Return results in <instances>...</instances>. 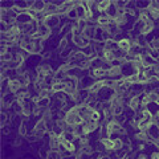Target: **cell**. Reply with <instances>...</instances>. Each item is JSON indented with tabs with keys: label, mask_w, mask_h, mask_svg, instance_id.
Listing matches in <instances>:
<instances>
[{
	"label": "cell",
	"mask_w": 159,
	"mask_h": 159,
	"mask_svg": "<svg viewBox=\"0 0 159 159\" xmlns=\"http://www.w3.org/2000/svg\"><path fill=\"white\" fill-rule=\"evenodd\" d=\"M72 41L74 43V45L78 47L80 49H85L92 44V40L88 39L85 34H82V33H73Z\"/></svg>",
	"instance_id": "cell-1"
},
{
	"label": "cell",
	"mask_w": 159,
	"mask_h": 159,
	"mask_svg": "<svg viewBox=\"0 0 159 159\" xmlns=\"http://www.w3.org/2000/svg\"><path fill=\"white\" fill-rule=\"evenodd\" d=\"M94 82H96V80H94L90 74H86V76H82L80 78V86H78V90H90V88L94 85Z\"/></svg>",
	"instance_id": "cell-2"
},
{
	"label": "cell",
	"mask_w": 159,
	"mask_h": 159,
	"mask_svg": "<svg viewBox=\"0 0 159 159\" xmlns=\"http://www.w3.org/2000/svg\"><path fill=\"white\" fill-rule=\"evenodd\" d=\"M60 21H61V16H58V15H48L44 24H45L49 29H54L56 27L61 25Z\"/></svg>",
	"instance_id": "cell-3"
},
{
	"label": "cell",
	"mask_w": 159,
	"mask_h": 159,
	"mask_svg": "<svg viewBox=\"0 0 159 159\" xmlns=\"http://www.w3.org/2000/svg\"><path fill=\"white\" fill-rule=\"evenodd\" d=\"M133 45H134V43L129 37H122L118 41V48L121 49L122 52H125V53H130Z\"/></svg>",
	"instance_id": "cell-4"
},
{
	"label": "cell",
	"mask_w": 159,
	"mask_h": 159,
	"mask_svg": "<svg viewBox=\"0 0 159 159\" xmlns=\"http://www.w3.org/2000/svg\"><path fill=\"white\" fill-rule=\"evenodd\" d=\"M36 73L39 76H43V77H48V76H53V69L51 68L49 64H40V65L36 68Z\"/></svg>",
	"instance_id": "cell-5"
},
{
	"label": "cell",
	"mask_w": 159,
	"mask_h": 159,
	"mask_svg": "<svg viewBox=\"0 0 159 159\" xmlns=\"http://www.w3.org/2000/svg\"><path fill=\"white\" fill-rule=\"evenodd\" d=\"M89 74L96 80V81H98V80H105L107 78V70H105L103 68H98V69H90L89 70Z\"/></svg>",
	"instance_id": "cell-6"
},
{
	"label": "cell",
	"mask_w": 159,
	"mask_h": 159,
	"mask_svg": "<svg viewBox=\"0 0 159 159\" xmlns=\"http://www.w3.org/2000/svg\"><path fill=\"white\" fill-rule=\"evenodd\" d=\"M23 88V84L20 82L19 78H13V80H9V84H8V89H9V93L12 94H17Z\"/></svg>",
	"instance_id": "cell-7"
},
{
	"label": "cell",
	"mask_w": 159,
	"mask_h": 159,
	"mask_svg": "<svg viewBox=\"0 0 159 159\" xmlns=\"http://www.w3.org/2000/svg\"><path fill=\"white\" fill-rule=\"evenodd\" d=\"M154 29H155V21H154V20H148V21L143 23L142 29H141V34H143V36H147V34L152 33Z\"/></svg>",
	"instance_id": "cell-8"
},
{
	"label": "cell",
	"mask_w": 159,
	"mask_h": 159,
	"mask_svg": "<svg viewBox=\"0 0 159 159\" xmlns=\"http://www.w3.org/2000/svg\"><path fill=\"white\" fill-rule=\"evenodd\" d=\"M32 17L28 15V12H24V13H21V15H17L16 16V23L19 24L20 27H24V25H27V24H29L32 21Z\"/></svg>",
	"instance_id": "cell-9"
},
{
	"label": "cell",
	"mask_w": 159,
	"mask_h": 159,
	"mask_svg": "<svg viewBox=\"0 0 159 159\" xmlns=\"http://www.w3.org/2000/svg\"><path fill=\"white\" fill-rule=\"evenodd\" d=\"M111 21H113V19L109 17L106 13H101L99 17L97 19V24H98V27H101V28H106Z\"/></svg>",
	"instance_id": "cell-10"
},
{
	"label": "cell",
	"mask_w": 159,
	"mask_h": 159,
	"mask_svg": "<svg viewBox=\"0 0 159 159\" xmlns=\"http://www.w3.org/2000/svg\"><path fill=\"white\" fill-rule=\"evenodd\" d=\"M101 145L106 151H114V139L113 138H102L99 139Z\"/></svg>",
	"instance_id": "cell-11"
},
{
	"label": "cell",
	"mask_w": 159,
	"mask_h": 159,
	"mask_svg": "<svg viewBox=\"0 0 159 159\" xmlns=\"http://www.w3.org/2000/svg\"><path fill=\"white\" fill-rule=\"evenodd\" d=\"M111 3L110 0H102V2H98L97 3V9H98V12L99 13H106V11L109 9V7L111 6Z\"/></svg>",
	"instance_id": "cell-12"
},
{
	"label": "cell",
	"mask_w": 159,
	"mask_h": 159,
	"mask_svg": "<svg viewBox=\"0 0 159 159\" xmlns=\"http://www.w3.org/2000/svg\"><path fill=\"white\" fill-rule=\"evenodd\" d=\"M47 15H57L58 13V6L57 3H47V7L44 9Z\"/></svg>",
	"instance_id": "cell-13"
},
{
	"label": "cell",
	"mask_w": 159,
	"mask_h": 159,
	"mask_svg": "<svg viewBox=\"0 0 159 159\" xmlns=\"http://www.w3.org/2000/svg\"><path fill=\"white\" fill-rule=\"evenodd\" d=\"M105 49H107V51H111V52L117 51V49H119L118 48V41H116L114 39L106 40V41H105Z\"/></svg>",
	"instance_id": "cell-14"
},
{
	"label": "cell",
	"mask_w": 159,
	"mask_h": 159,
	"mask_svg": "<svg viewBox=\"0 0 159 159\" xmlns=\"http://www.w3.org/2000/svg\"><path fill=\"white\" fill-rule=\"evenodd\" d=\"M74 8H76V11H77V17H78V20H86V9H88V8L82 7L81 4H80V6H77V7H74Z\"/></svg>",
	"instance_id": "cell-15"
},
{
	"label": "cell",
	"mask_w": 159,
	"mask_h": 159,
	"mask_svg": "<svg viewBox=\"0 0 159 159\" xmlns=\"http://www.w3.org/2000/svg\"><path fill=\"white\" fill-rule=\"evenodd\" d=\"M45 7H47L45 2H33V6L31 8L34 9V11H37V12H41V11L45 9Z\"/></svg>",
	"instance_id": "cell-16"
},
{
	"label": "cell",
	"mask_w": 159,
	"mask_h": 159,
	"mask_svg": "<svg viewBox=\"0 0 159 159\" xmlns=\"http://www.w3.org/2000/svg\"><path fill=\"white\" fill-rule=\"evenodd\" d=\"M106 15L109 17H111V19H114L118 15V9H117V7H116V4H114V2L111 3V6L109 7V9L106 11Z\"/></svg>",
	"instance_id": "cell-17"
},
{
	"label": "cell",
	"mask_w": 159,
	"mask_h": 159,
	"mask_svg": "<svg viewBox=\"0 0 159 159\" xmlns=\"http://www.w3.org/2000/svg\"><path fill=\"white\" fill-rule=\"evenodd\" d=\"M61 145L64 146V147H65V148H68V150L69 151H70V152H76V145H74V143L72 142V141H68V139H66V141H64L62 143H61Z\"/></svg>",
	"instance_id": "cell-18"
},
{
	"label": "cell",
	"mask_w": 159,
	"mask_h": 159,
	"mask_svg": "<svg viewBox=\"0 0 159 159\" xmlns=\"http://www.w3.org/2000/svg\"><path fill=\"white\" fill-rule=\"evenodd\" d=\"M47 158H49V159H62L61 154H60L58 151H53V150H49L47 152Z\"/></svg>",
	"instance_id": "cell-19"
},
{
	"label": "cell",
	"mask_w": 159,
	"mask_h": 159,
	"mask_svg": "<svg viewBox=\"0 0 159 159\" xmlns=\"http://www.w3.org/2000/svg\"><path fill=\"white\" fill-rule=\"evenodd\" d=\"M148 48L150 49H159V39H152L148 41Z\"/></svg>",
	"instance_id": "cell-20"
},
{
	"label": "cell",
	"mask_w": 159,
	"mask_h": 159,
	"mask_svg": "<svg viewBox=\"0 0 159 159\" xmlns=\"http://www.w3.org/2000/svg\"><path fill=\"white\" fill-rule=\"evenodd\" d=\"M58 152H60V154H61V157H70V155H72V154H73V152H70V151H69V150H68V148H65V147H64L62 145H61V147H60V150H58Z\"/></svg>",
	"instance_id": "cell-21"
},
{
	"label": "cell",
	"mask_w": 159,
	"mask_h": 159,
	"mask_svg": "<svg viewBox=\"0 0 159 159\" xmlns=\"http://www.w3.org/2000/svg\"><path fill=\"white\" fill-rule=\"evenodd\" d=\"M68 48V39L66 37H64L61 41H60V45H58V51H64V49H66Z\"/></svg>",
	"instance_id": "cell-22"
},
{
	"label": "cell",
	"mask_w": 159,
	"mask_h": 159,
	"mask_svg": "<svg viewBox=\"0 0 159 159\" xmlns=\"http://www.w3.org/2000/svg\"><path fill=\"white\" fill-rule=\"evenodd\" d=\"M19 135L20 137H25L27 135V126H25V123H21V125L19 126Z\"/></svg>",
	"instance_id": "cell-23"
},
{
	"label": "cell",
	"mask_w": 159,
	"mask_h": 159,
	"mask_svg": "<svg viewBox=\"0 0 159 159\" xmlns=\"http://www.w3.org/2000/svg\"><path fill=\"white\" fill-rule=\"evenodd\" d=\"M88 145H89V138H88V135H82L81 138H80V147L88 146Z\"/></svg>",
	"instance_id": "cell-24"
},
{
	"label": "cell",
	"mask_w": 159,
	"mask_h": 159,
	"mask_svg": "<svg viewBox=\"0 0 159 159\" xmlns=\"http://www.w3.org/2000/svg\"><path fill=\"white\" fill-rule=\"evenodd\" d=\"M137 159H147V155H145V154H141V155H139Z\"/></svg>",
	"instance_id": "cell-25"
},
{
	"label": "cell",
	"mask_w": 159,
	"mask_h": 159,
	"mask_svg": "<svg viewBox=\"0 0 159 159\" xmlns=\"http://www.w3.org/2000/svg\"><path fill=\"white\" fill-rule=\"evenodd\" d=\"M155 105H157V106H159V97L157 98V101H155Z\"/></svg>",
	"instance_id": "cell-26"
},
{
	"label": "cell",
	"mask_w": 159,
	"mask_h": 159,
	"mask_svg": "<svg viewBox=\"0 0 159 159\" xmlns=\"http://www.w3.org/2000/svg\"><path fill=\"white\" fill-rule=\"evenodd\" d=\"M118 159H127L126 157H123V158H118Z\"/></svg>",
	"instance_id": "cell-27"
},
{
	"label": "cell",
	"mask_w": 159,
	"mask_h": 159,
	"mask_svg": "<svg viewBox=\"0 0 159 159\" xmlns=\"http://www.w3.org/2000/svg\"><path fill=\"white\" fill-rule=\"evenodd\" d=\"M45 159H49V158H45Z\"/></svg>",
	"instance_id": "cell-28"
}]
</instances>
